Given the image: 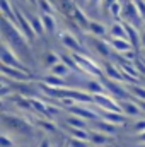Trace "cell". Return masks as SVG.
<instances>
[{
	"mask_svg": "<svg viewBox=\"0 0 145 147\" xmlns=\"http://www.w3.org/2000/svg\"><path fill=\"white\" fill-rule=\"evenodd\" d=\"M28 19H29V22H31V26H33V29H34V33L39 36H44V24H43V21H41V17H38V16H31V14H28L26 16Z\"/></svg>",
	"mask_w": 145,
	"mask_h": 147,
	"instance_id": "9a60e30c",
	"label": "cell"
},
{
	"mask_svg": "<svg viewBox=\"0 0 145 147\" xmlns=\"http://www.w3.org/2000/svg\"><path fill=\"white\" fill-rule=\"evenodd\" d=\"M121 57H126L130 62H135V51L132 50V51H126V53H121Z\"/></svg>",
	"mask_w": 145,
	"mask_h": 147,
	"instance_id": "1f68e13d",
	"label": "cell"
},
{
	"mask_svg": "<svg viewBox=\"0 0 145 147\" xmlns=\"http://www.w3.org/2000/svg\"><path fill=\"white\" fill-rule=\"evenodd\" d=\"M97 110H99V116H101V120L108 121V123L114 125V127H118V125H123V123H125V115H123V113L104 111V110H101V108H97Z\"/></svg>",
	"mask_w": 145,
	"mask_h": 147,
	"instance_id": "ba28073f",
	"label": "cell"
},
{
	"mask_svg": "<svg viewBox=\"0 0 145 147\" xmlns=\"http://www.w3.org/2000/svg\"><path fill=\"white\" fill-rule=\"evenodd\" d=\"M116 2H118V0H106V7H111V5H113V3H116Z\"/></svg>",
	"mask_w": 145,
	"mask_h": 147,
	"instance_id": "d590c367",
	"label": "cell"
},
{
	"mask_svg": "<svg viewBox=\"0 0 145 147\" xmlns=\"http://www.w3.org/2000/svg\"><path fill=\"white\" fill-rule=\"evenodd\" d=\"M133 130L140 135V134H144L145 132V120H137L135 121V125H133Z\"/></svg>",
	"mask_w": 145,
	"mask_h": 147,
	"instance_id": "f1b7e54d",
	"label": "cell"
},
{
	"mask_svg": "<svg viewBox=\"0 0 145 147\" xmlns=\"http://www.w3.org/2000/svg\"><path fill=\"white\" fill-rule=\"evenodd\" d=\"M68 111L75 116L82 118V120H97V116H99V110L96 111L92 108H89V106H85V105H75Z\"/></svg>",
	"mask_w": 145,
	"mask_h": 147,
	"instance_id": "52a82bcc",
	"label": "cell"
},
{
	"mask_svg": "<svg viewBox=\"0 0 145 147\" xmlns=\"http://www.w3.org/2000/svg\"><path fill=\"white\" fill-rule=\"evenodd\" d=\"M41 21H43L44 31H46L48 34H55V33H56V21H55L53 16H50V14H41Z\"/></svg>",
	"mask_w": 145,
	"mask_h": 147,
	"instance_id": "5bb4252c",
	"label": "cell"
},
{
	"mask_svg": "<svg viewBox=\"0 0 145 147\" xmlns=\"http://www.w3.org/2000/svg\"><path fill=\"white\" fill-rule=\"evenodd\" d=\"M119 106H121V113L123 115H128V116H138L142 110L138 108V105L135 103V99H125V101H119Z\"/></svg>",
	"mask_w": 145,
	"mask_h": 147,
	"instance_id": "30bf717a",
	"label": "cell"
},
{
	"mask_svg": "<svg viewBox=\"0 0 145 147\" xmlns=\"http://www.w3.org/2000/svg\"><path fill=\"white\" fill-rule=\"evenodd\" d=\"M92 99H94L96 106H97V108H101V110L121 113V106H119V103H116V101H114V98L106 96L104 92H103V94H94V96H92Z\"/></svg>",
	"mask_w": 145,
	"mask_h": 147,
	"instance_id": "5b68a950",
	"label": "cell"
},
{
	"mask_svg": "<svg viewBox=\"0 0 145 147\" xmlns=\"http://www.w3.org/2000/svg\"><path fill=\"white\" fill-rule=\"evenodd\" d=\"M91 142L97 144V146H104L108 142V137L104 134H101V132H94V134H91Z\"/></svg>",
	"mask_w": 145,
	"mask_h": 147,
	"instance_id": "cb8c5ba5",
	"label": "cell"
},
{
	"mask_svg": "<svg viewBox=\"0 0 145 147\" xmlns=\"http://www.w3.org/2000/svg\"><path fill=\"white\" fill-rule=\"evenodd\" d=\"M72 57H73V60H75V63L79 65L80 72L87 74V75H91V77H101V67H99L92 58L84 57V55H80V53H72Z\"/></svg>",
	"mask_w": 145,
	"mask_h": 147,
	"instance_id": "7a4b0ae2",
	"label": "cell"
},
{
	"mask_svg": "<svg viewBox=\"0 0 145 147\" xmlns=\"http://www.w3.org/2000/svg\"><path fill=\"white\" fill-rule=\"evenodd\" d=\"M92 43H94V48L103 55V57H109V43H104L97 38H92Z\"/></svg>",
	"mask_w": 145,
	"mask_h": 147,
	"instance_id": "d6986e66",
	"label": "cell"
},
{
	"mask_svg": "<svg viewBox=\"0 0 145 147\" xmlns=\"http://www.w3.org/2000/svg\"><path fill=\"white\" fill-rule=\"evenodd\" d=\"M138 140H140V142H142V144L145 146V132H144V134H140V135H138Z\"/></svg>",
	"mask_w": 145,
	"mask_h": 147,
	"instance_id": "e575fe53",
	"label": "cell"
},
{
	"mask_svg": "<svg viewBox=\"0 0 145 147\" xmlns=\"http://www.w3.org/2000/svg\"><path fill=\"white\" fill-rule=\"evenodd\" d=\"M128 91H130L132 98H137V99L145 101V87H132V86H128Z\"/></svg>",
	"mask_w": 145,
	"mask_h": 147,
	"instance_id": "d4e9b609",
	"label": "cell"
},
{
	"mask_svg": "<svg viewBox=\"0 0 145 147\" xmlns=\"http://www.w3.org/2000/svg\"><path fill=\"white\" fill-rule=\"evenodd\" d=\"M28 2H29L31 5H38V0H28Z\"/></svg>",
	"mask_w": 145,
	"mask_h": 147,
	"instance_id": "74e56055",
	"label": "cell"
},
{
	"mask_svg": "<svg viewBox=\"0 0 145 147\" xmlns=\"http://www.w3.org/2000/svg\"><path fill=\"white\" fill-rule=\"evenodd\" d=\"M87 2H89L91 5H99V3H101V0H87Z\"/></svg>",
	"mask_w": 145,
	"mask_h": 147,
	"instance_id": "8d00e7d4",
	"label": "cell"
},
{
	"mask_svg": "<svg viewBox=\"0 0 145 147\" xmlns=\"http://www.w3.org/2000/svg\"><path fill=\"white\" fill-rule=\"evenodd\" d=\"M96 125H99L97 128H99V132H101V134H104V135H108V134H114V132H116V127H114V125H111V123H108V121H104V120L97 121Z\"/></svg>",
	"mask_w": 145,
	"mask_h": 147,
	"instance_id": "7402d4cb",
	"label": "cell"
},
{
	"mask_svg": "<svg viewBox=\"0 0 145 147\" xmlns=\"http://www.w3.org/2000/svg\"><path fill=\"white\" fill-rule=\"evenodd\" d=\"M89 31H91L94 36H106V33H108V29H106L104 24H101V22H94V21H91V24H89Z\"/></svg>",
	"mask_w": 145,
	"mask_h": 147,
	"instance_id": "ac0fdd59",
	"label": "cell"
},
{
	"mask_svg": "<svg viewBox=\"0 0 145 147\" xmlns=\"http://www.w3.org/2000/svg\"><path fill=\"white\" fill-rule=\"evenodd\" d=\"M38 7L43 10V14H53V10H55V5L50 2V0H38Z\"/></svg>",
	"mask_w": 145,
	"mask_h": 147,
	"instance_id": "603a6c76",
	"label": "cell"
},
{
	"mask_svg": "<svg viewBox=\"0 0 145 147\" xmlns=\"http://www.w3.org/2000/svg\"><path fill=\"white\" fill-rule=\"evenodd\" d=\"M60 36H62V43H63L68 50H72L73 53H80V51H84V46L75 39V36H73L72 33L65 31V33H62Z\"/></svg>",
	"mask_w": 145,
	"mask_h": 147,
	"instance_id": "9c48e42d",
	"label": "cell"
},
{
	"mask_svg": "<svg viewBox=\"0 0 145 147\" xmlns=\"http://www.w3.org/2000/svg\"><path fill=\"white\" fill-rule=\"evenodd\" d=\"M119 55L121 53H126V51H132V50H135L133 46H132V43L128 41V39H111V43H109Z\"/></svg>",
	"mask_w": 145,
	"mask_h": 147,
	"instance_id": "7c38bea8",
	"label": "cell"
},
{
	"mask_svg": "<svg viewBox=\"0 0 145 147\" xmlns=\"http://www.w3.org/2000/svg\"><path fill=\"white\" fill-rule=\"evenodd\" d=\"M44 63H50L51 67H53L55 63H58V57H56V53H46V55H44Z\"/></svg>",
	"mask_w": 145,
	"mask_h": 147,
	"instance_id": "83f0119b",
	"label": "cell"
},
{
	"mask_svg": "<svg viewBox=\"0 0 145 147\" xmlns=\"http://www.w3.org/2000/svg\"><path fill=\"white\" fill-rule=\"evenodd\" d=\"M109 34L113 39H128V31H126V24L125 22H113Z\"/></svg>",
	"mask_w": 145,
	"mask_h": 147,
	"instance_id": "8fae6325",
	"label": "cell"
},
{
	"mask_svg": "<svg viewBox=\"0 0 145 147\" xmlns=\"http://www.w3.org/2000/svg\"><path fill=\"white\" fill-rule=\"evenodd\" d=\"M2 63H3V65H7V67H12V69H19V70L29 72L28 65H26V63H22V62H19L15 50H14V48H10V45H9V43H5V41H3V45H2Z\"/></svg>",
	"mask_w": 145,
	"mask_h": 147,
	"instance_id": "6da1fadb",
	"label": "cell"
},
{
	"mask_svg": "<svg viewBox=\"0 0 145 147\" xmlns=\"http://www.w3.org/2000/svg\"><path fill=\"white\" fill-rule=\"evenodd\" d=\"M14 144H15V139L10 137L7 132H3L2 134V147H14Z\"/></svg>",
	"mask_w": 145,
	"mask_h": 147,
	"instance_id": "4316f807",
	"label": "cell"
},
{
	"mask_svg": "<svg viewBox=\"0 0 145 147\" xmlns=\"http://www.w3.org/2000/svg\"><path fill=\"white\" fill-rule=\"evenodd\" d=\"M2 75L12 82H28L31 77H29V72H24V70H19V69H12V67H7L3 65L2 67Z\"/></svg>",
	"mask_w": 145,
	"mask_h": 147,
	"instance_id": "8992f818",
	"label": "cell"
},
{
	"mask_svg": "<svg viewBox=\"0 0 145 147\" xmlns=\"http://www.w3.org/2000/svg\"><path fill=\"white\" fill-rule=\"evenodd\" d=\"M125 24H126V22H125ZM126 31H128V41L132 43V46H133V48H138V45L142 43V36L138 34V29H137L135 26L126 24Z\"/></svg>",
	"mask_w": 145,
	"mask_h": 147,
	"instance_id": "2e32d148",
	"label": "cell"
},
{
	"mask_svg": "<svg viewBox=\"0 0 145 147\" xmlns=\"http://www.w3.org/2000/svg\"><path fill=\"white\" fill-rule=\"evenodd\" d=\"M142 43H144V46H145V33L142 34Z\"/></svg>",
	"mask_w": 145,
	"mask_h": 147,
	"instance_id": "f35d334b",
	"label": "cell"
},
{
	"mask_svg": "<svg viewBox=\"0 0 145 147\" xmlns=\"http://www.w3.org/2000/svg\"><path fill=\"white\" fill-rule=\"evenodd\" d=\"M144 33H145V21H144Z\"/></svg>",
	"mask_w": 145,
	"mask_h": 147,
	"instance_id": "ab89813d",
	"label": "cell"
},
{
	"mask_svg": "<svg viewBox=\"0 0 145 147\" xmlns=\"http://www.w3.org/2000/svg\"><path fill=\"white\" fill-rule=\"evenodd\" d=\"M133 2H135V5H137V9H138V12H140L142 19H145V2L144 0H133Z\"/></svg>",
	"mask_w": 145,
	"mask_h": 147,
	"instance_id": "f546056e",
	"label": "cell"
},
{
	"mask_svg": "<svg viewBox=\"0 0 145 147\" xmlns=\"http://www.w3.org/2000/svg\"><path fill=\"white\" fill-rule=\"evenodd\" d=\"M135 103L138 105V108L142 110V113H145V101H142V99H135Z\"/></svg>",
	"mask_w": 145,
	"mask_h": 147,
	"instance_id": "d6a6232c",
	"label": "cell"
},
{
	"mask_svg": "<svg viewBox=\"0 0 145 147\" xmlns=\"http://www.w3.org/2000/svg\"><path fill=\"white\" fill-rule=\"evenodd\" d=\"M43 84H46V86H50V87H55V89H63V87H67V84H65V80L63 79H60V77H56V75H46L44 79H43Z\"/></svg>",
	"mask_w": 145,
	"mask_h": 147,
	"instance_id": "e0dca14e",
	"label": "cell"
},
{
	"mask_svg": "<svg viewBox=\"0 0 145 147\" xmlns=\"http://www.w3.org/2000/svg\"><path fill=\"white\" fill-rule=\"evenodd\" d=\"M75 17H77V21H79V24H84V28L85 29H89V21H87V17H85V14L84 12H80V9H77L75 10Z\"/></svg>",
	"mask_w": 145,
	"mask_h": 147,
	"instance_id": "484cf974",
	"label": "cell"
},
{
	"mask_svg": "<svg viewBox=\"0 0 145 147\" xmlns=\"http://www.w3.org/2000/svg\"><path fill=\"white\" fill-rule=\"evenodd\" d=\"M15 21H17V26H19V29H21V33L24 34V38L28 39V41H34L38 38V34L34 33V29H33V26H31V22L28 21V17L15 7Z\"/></svg>",
	"mask_w": 145,
	"mask_h": 147,
	"instance_id": "277c9868",
	"label": "cell"
},
{
	"mask_svg": "<svg viewBox=\"0 0 145 147\" xmlns=\"http://www.w3.org/2000/svg\"><path fill=\"white\" fill-rule=\"evenodd\" d=\"M72 139H77V140H84V142L91 140V134L84 128H72Z\"/></svg>",
	"mask_w": 145,
	"mask_h": 147,
	"instance_id": "44dd1931",
	"label": "cell"
},
{
	"mask_svg": "<svg viewBox=\"0 0 145 147\" xmlns=\"http://www.w3.org/2000/svg\"><path fill=\"white\" fill-rule=\"evenodd\" d=\"M67 123H68L72 128H84V130H85V127H87V121L82 120V118H79V116H75V115L67 116Z\"/></svg>",
	"mask_w": 145,
	"mask_h": 147,
	"instance_id": "ffe728a7",
	"label": "cell"
},
{
	"mask_svg": "<svg viewBox=\"0 0 145 147\" xmlns=\"http://www.w3.org/2000/svg\"><path fill=\"white\" fill-rule=\"evenodd\" d=\"M104 87L109 92L111 98L114 99H119V101H125V99H132V94L128 91V87H125L123 84L116 82V80H106L104 82Z\"/></svg>",
	"mask_w": 145,
	"mask_h": 147,
	"instance_id": "3957f363",
	"label": "cell"
},
{
	"mask_svg": "<svg viewBox=\"0 0 145 147\" xmlns=\"http://www.w3.org/2000/svg\"><path fill=\"white\" fill-rule=\"evenodd\" d=\"M51 74L53 75H56V77H60V79H67V77H70V69H68V65H65L63 62H58V63H55L51 69Z\"/></svg>",
	"mask_w": 145,
	"mask_h": 147,
	"instance_id": "4fadbf2b",
	"label": "cell"
},
{
	"mask_svg": "<svg viewBox=\"0 0 145 147\" xmlns=\"http://www.w3.org/2000/svg\"><path fill=\"white\" fill-rule=\"evenodd\" d=\"M144 147H145V146H144Z\"/></svg>",
	"mask_w": 145,
	"mask_h": 147,
	"instance_id": "60d3db41",
	"label": "cell"
},
{
	"mask_svg": "<svg viewBox=\"0 0 145 147\" xmlns=\"http://www.w3.org/2000/svg\"><path fill=\"white\" fill-rule=\"evenodd\" d=\"M68 147H89V146H87V142H84V140L70 139V142H68Z\"/></svg>",
	"mask_w": 145,
	"mask_h": 147,
	"instance_id": "4dcf8cb0",
	"label": "cell"
},
{
	"mask_svg": "<svg viewBox=\"0 0 145 147\" xmlns=\"http://www.w3.org/2000/svg\"><path fill=\"white\" fill-rule=\"evenodd\" d=\"M38 147H51V144H50V140H46V139H43L41 142H39V146Z\"/></svg>",
	"mask_w": 145,
	"mask_h": 147,
	"instance_id": "836d02e7",
	"label": "cell"
}]
</instances>
